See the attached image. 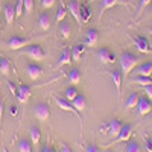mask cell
Wrapping results in <instances>:
<instances>
[{
	"instance_id": "cell-18",
	"label": "cell",
	"mask_w": 152,
	"mask_h": 152,
	"mask_svg": "<svg viewBox=\"0 0 152 152\" xmlns=\"http://www.w3.org/2000/svg\"><path fill=\"white\" fill-rule=\"evenodd\" d=\"M151 73H152V62L151 61L137 66V70H135L137 76H151Z\"/></svg>"
},
{
	"instance_id": "cell-47",
	"label": "cell",
	"mask_w": 152,
	"mask_h": 152,
	"mask_svg": "<svg viewBox=\"0 0 152 152\" xmlns=\"http://www.w3.org/2000/svg\"><path fill=\"white\" fill-rule=\"evenodd\" d=\"M38 2H40V0H38Z\"/></svg>"
},
{
	"instance_id": "cell-8",
	"label": "cell",
	"mask_w": 152,
	"mask_h": 152,
	"mask_svg": "<svg viewBox=\"0 0 152 152\" xmlns=\"http://www.w3.org/2000/svg\"><path fill=\"white\" fill-rule=\"evenodd\" d=\"M55 102H56V105H58L59 110L67 111V113H73V114H76V116L79 117V111L76 110V108L72 105V102H69L67 99H64V97H55Z\"/></svg>"
},
{
	"instance_id": "cell-38",
	"label": "cell",
	"mask_w": 152,
	"mask_h": 152,
	"mask_svg": "<svg viewBox=\"0 0 152 152\" xmlns=\"http://www.w3.org/2000/svg\"><path fill=\"white\" fill-rule=\"evenodd\" d=\"M85 152H100V151H99V148L94 143H88L87 148H85Z\"/></svg>"
},
{
	"instance_id": "cell-6",
	"label": "cell",
	"mask_w": 152,
	"mask_h": 152,
	"mask_svg": "<svg viewBox=\"0 0 152 152\" xmlns=\"http://www.w3.org/2000/svg\"><path fill=\"white\" fill-rule=\"evenodd\" d=\"M96 56L100 59V62H104V64H110V62H114V59H116L114 53L111 52L108 47L97 49V50H96Z\"/></svg>"
},
{
	"instance_id": "cell-42",
	"label": "cell",
	"mask_w": 152,
	"mask_h": 152,
	"mask_svg": "<svg viewBox=\"0 0 152 152\" xmlns=\"http://www.w3.org/2000/svg\"><path fill=\"white\" fill-rule=\"evenodd\" d=\"M2 117H3V102L0 99V123H2Z\"/></svg>"
},
{
	"instance_id": "cell-2",
	"label": "cell",
	"mask_w": 152,
	"mask_h": 152,
	"mask_svg": "<svg viewBox=\"0 0 152 152\" xmlns=\"http://www.w3.org/2000/svg\"><path fill=\"white\" fill-rule=\"evenodd\" d=\"M21 55H26L34 61H41L46 58V50L43 49V46L40 43H32L24 49H21Z\"/></svg>"
},
{
	"instance_id": "cell-45",
	"label": "cell",
	"mask_w": 152,
	"mask_h": 152,
	"mask_svg": "<svg viewBox=\"0 0 152 152\" xmlns=\"http://www.w3.org/2000/svg\"><path fill=\"white\" fill-rule=\"evenodd\" d=\"M151 34H152V28H151Z\"/></svg>"
},
{
	"instance_id": "cell-37",
	"label": "cell",
	"mask_w": 152,
	"mask_h": 152,
	"mask_svg": "<svg viewBox=\"0 0 152 152\" xmlns=\"http://www.w3.org/2000/svg\"><path fill=\"white\" fill-rule=\"evenodd\" d=\"M41 2V6L44 8V9H49V8H52V6H55V3H56V0H40Z\"/></svg>"
},
{
	"instance_id": "cell-10",
	"label": "cell",
	"mask_w": 152,
	"mask_h": 152,
	"mask_svg": "<svg viewBox=\"0 0 152 152\" xmlns=\"http://www.w3.org/2000/svg\"><path fill=\"white\" fill-rule=\"evenodd\" d=\"M26 72H28L29 79L31 81H35V79H38L43 75V67L40 64H37V62H31V64L26 66Z\"/></svg>"
},
{
	"instance_id": "cell-35",
	"label": "cell",
	"mask_w": 152,
	"mask_h": 152,
	"mask_svg": "<svg viewBox=\"0 0 152 152\" xmlns=\"http://www.w3.org/2000/svg\"><path fill=\"white\" fill-rule=\"evenodd\" d=\"M24 11V5H23V0H17L15 3V18H18Z\"/></svg>"
},
{
	"instance_id": "cell-20",
	"label": "cell",
	"mask_w": 152,
	"mask_h": 152,
	"mask_svg": "<svg viewBox=\"0 0 152 152\" xmlns=\"http://www.w3.org/2000/svg\"><path fill=\"white\" fill-rule=\"evenodd\" d=\"M67 78H69V82L72 84V85H78L79 82H81V72L78 70V69H72L70 72H69V75H67Z\"/></svg>"
},
{
	"instance_id": "cell-15",
	"label": "cell",
	"mask_w": 152,
	"mask_h": 152,
	"mask_svg": "<svg viewBox=\"0 0 152 152\" xmlns=\"http://www.w3.org/2000/svg\"><path fill=\"white\" fill-rule=\"evenodd\" d=\"M134 44H135V47H137L138 52H142V53H148L149 50H151L149 41H148V38H145V37H137V38H134Z\"/></svg>"
},
{
	"instance_id": "cell-43",
	"label": "cell",
	"mask_w": 152,
	"mask_h": 152,
	"mask_svg": "<svg viewBox=\"0 0 152 152\" xmlns=\"http://www.w3.org/2000/svg\"><path fill=\"white\" fill-rule=\"evenodd\" d=\"M41 152H55V151H53L52 148H50L49 145H46V146L43 148V151H41Z\"/></svg>"
},
{
	"instance_id": "cell-39",
	"label": "cell",
	"mask_w": 152,
	"mask_h": 152,
	"mask_svg": "<svg viewBox=\"0 0 152 152\" xmlns=\"http://www.w3.org/2000/svg\"><path fill=\"white\" fill-rule=\"evenodd\" d=\"M143 90H145V93H146V97H149V99L152 100V84H151V85H145Z\"/></svg>"
},
{
	"instance_id": "cell-46",
	"label": "cell",
	"mask_w": 152,
	"mask_h": 152,
	"mask_svg": "<svg viewBox=\"0 0 152 152\" xmlns=\"http://www.w3.org/2000/svg\"><path fill=\"white\" fill-rule=\"evenodd\" d=\"M151 78H152V73H151Z\"/></svg>"
},
{
	"instance_id": "cell-9",
	"label": "cell",
	"mask_w": 152,
	"mask_h": 152,
	"mask_svg": "<svg viewBox=\"0 0 152 152\" xmlns=\"http://www.w3.org/2000/svg\"><path fill=\"white\" fill-rule=\"evenodd\" d=\"M97 41H99V31L96 28H90L85 32V43L84 44L87 47H93L97 44Z\"/></svg>"
},
{
	"instance_id": "cell-19",
	"label": "cell",
	"mask_w": 152,
	"mask_h": 152,
	"mask_svg": "<svg viewBox=\"0 0 152 152\" xmlns=\"http://www.w3.org/2000/svg\"><path fill=\"white\" fill-rule=\"evenodd\" d=\"M58 31H59L61 37L64 38V40H67V38L70 37V34H72V26H70V23L66 21V20H62V21L59 23V26H58Z\"/></svg>"
},
{
	"instance_id": "cell-16",
	"label": "cell",
	"mask_w": 152,
	"mask_h": 152,
	"mask_svg": "<svg viewBox=\"0 0 152 152\" xmlns=\"http://www.w3.org/2000/svg\"><path fill=\"white\" fill-rule=\"evenodd\" d=\"M31 91H32V88H31L29 85H20L18 90H17L15 97L20 100L21 104H24V102H28V99H29V96H31Z\"/></svg>"
},
{
	"instance_id": "cell-29",
	"label": "cell",
	"mask_w": 152,
	"mask_h": 152,
	"mask_svg": "<svg viewBox=\"0 0 152 152\" xmlns=\"http://www.w3.org/2000/svg\"><path fill=\"white\" fill-rule=\"evenodd\" d=\"M18 152H32V142L28 138H21L18 142Z\"/></svg>"
},
{
	"instance_id": "cell-22",
	"label": "cell",
	"mask_w": 152,
	"mask_h": 152,
	"mask_svg": "<svg viewBox=\"0 0 152 152\" xmlns=\"http://www.w3.org/2000/svg\"><path fill=\"white\" fill-rule=\"evenodd\" d=\"M72 105H73L76 110H78L79 113H81V111H84V110H85V107H87V104H85V97H84L82 94H78V96H76V97L72 100Z\"/></svg>"
},
{
	"instance_id": "cell-40",
	"label": "cell",
	"mask_w": 152,
	"mask_h": 152,
	"mask_svg": "<svg viewBox=\"0 0 152 152\" xmlns=\"http://www.w3.org/2000/svg\"><path fill=\"white\" fill-rule=\"evenodd\" d=\"M61 152H72V149H70V146H69L67 143H62V146H61Z\"/></svg>"
},
{
	"instance_id": "cell-7",
	"label": "cell",
	"mask_w": 152,
	"mask_h": 152,
	"mask_svg": "<svg viewBox=\"0 0 152 152\" xmlns=\"http://www.w3.org/2000/svg\"><path fill=\"white\" fill-rule=\"evenodd\" d=\"M137 111L140 116H146L152 111V100L149 97H140L138 99V104H137Z\"/></svg>"
},
{
	"instance_id": "cell-28",
	"label": "cell",
	"mask_w": 152,
	"mask_h": 152,
	"mask_svg": "<svg viewBox=\"0 0 152 152\" xmlns=\"http://www.w3.org/2000/svg\"><path fill=\"white\" fill-rule=\"evenodd\" d=\"M78 94H79V93H78V88H76V85H72V87H69L67 90L64 91V96H62V97L67 99L69 102H72V100L78 96Z\"/></svg>"
},
{
	"instance_id": "cell-32",
	"label": "cell",
	"mask_w": 152,
	"mask_h": 152,
	"mask_svg": "<svg viewBox=\"0 0 152 152\" xmlns=\"http://www.w3.org/2000/svg\"><path fill=\"white\" fill-rule=\"evenodd\" d=\"M0 73L5 76L9 73V61L3 56H0Z\"/></svg>"
},
{
	"instance_id": "cell-30",
	"label": "cell",
	"mask_w": 152,
	"mask_h": 152,
	"mask_svg": "<svg viewBox=\"0 0 152 152\" xmlns=\"http://www.w3.org/2000/svg\"><path fill=\"white\" fill-rule=\"evenodd\" d=\"M66 15H67V8L64 6V3H61L58 8V12H56V21L61 23L62 20H66Z\"/></svg>"
},
{
	"instance_id": "cell-31",
	"label": "cell",
	"mask_w": 152,
	"mask_h": 152,
	"mask_svg": "<svg viewBox=\"0 0 152 152\" xmlns=\"http://www.w3.org/2000/svg\"><path fill=\"white\" fill-rule=\"evenodd\" d=\"M125 152H142V148L135 140H129L126 145V151Z\"/></svg>"
},
{
	"instance_id": "cell-34",
	"label": "cell",
	"mask_w": 152,
	"mask_h": 152,
	"mask_svg": "<svg viewBox=\"0 0 152 152\" xmlns=\"http://www.w3.org/2000/svg\"><path fill=\"white\" fill-rule=\"evenodd\" d=\"M152 3V0H140V5H138V11H137V18L142 15V12Z\"/></svg>"
},
{
	"instance_id": "cell-5",
	"label": "cell",
	"mask_w": 152,
	"mask_h": 152,
	"mask_svg": "<svg viewBox=\"0 0 152 152\" xmlns=\"http://www.w3.org/2000/svg\"><path fill=\"white\" fill-rule=\"evenodd\" d=\"M122 126H123V123H122L119 119H114V117H113V119L107 123V132H108V135L113 137V138H116V137L119 135L120 129H122Z\"/></svg>"
},
{
	"instance_id": "cell-33",
	"label": "cell",
	"mask_w": 152,
	"mask_h": 152,
	"mask_svg": "<svg viewBox=\"0 0 152 152\" xmlns=\"http://www.w3.org/2000/svg\"><path fill=\"white\" fill-rule=\"evenodd\" d=\"M91 17V8L90 6H81V23L82 21H88V18Z\"/></svg>"
},
{
	"instance_id": "cell-4",
	"label": "cell",
	"mask_w": 152,
	"mask_h": 152,
	"mask_svg": "<svg viewBox=\"0 0 152 152\" xmlns=\"http://www.w3.org/2000/svg\"><path fill=\"white\" fill-rule=\"evenodd\" d=\"M34 114H35V117L37 119H40V120H46L49 119L50 116V108L46 102H40V104H37L35 108H34Z\"/></svg>"
},
{
	"instance_id": "cell-1",
	"label": "cell",
	"mask_w": 152,
	"mask_h": 152,
	"mask_svg": "<svg viewBox=\"0 0 152 152\" xmlns=\"http://www.w3.org/2000/svg\"><path fill=\"white\" fill-rule=\"evenodd\" d=\"M138 64V58L132 52H123L120 55V67H122V76H128Z\"/></svg>"
},
{
	"instance_id": "cell-11",
	"label": "cell",
	"mask_w": 152,
	"mask_h": 152,
	"mask_svg": "<svg viewBox=\"0 0 152 152\" xmlns=\"http://www.w3.org/2000/svg\"><path fill=\"white\" fill-rule=\"evenodd\" d=\"M132 129H134L132 125H129V123L123 125L122 129H120V132H119V135L116 137V142H128L129 137L132 135Z\"/></svg>"
},
{
	"instance_id": "cell-13",
	"label": "cell",
	"mask_w": 152,
	"mask_h": 152,
	"mask_svg": "<svg viewBox=\"0 0 152 152\" xmlns=\"http://www.w3.org/2000/svg\"><path fill=\"white\" fill-rule=\"evenodd\" d=\"M3 15H5V20L8 24H11L12 21H14L15 18V5H12V3H5L3 5Z\"/></svg>"
},
{
	"instance_id": "cell-25",
	"label": "cell",
	"mask_w": 152,
	"mask_h": 152,
	"mask_svg": "<svg viewBox=\"0 0 152 152\" xmlns=\"http://www.w3.org/2000/svg\"><path fill=\"white\" fill-rule=\"evenodd\" d=\"M29 134H31V142H32V145H38V143H40V140H41V131H40V128H38V126H32L31 131H29Z\"/></svg>"
},
{
	"instance_id": "cell-3",
	"label": "cell",
	"mask_w": 152,
	"mask_h": 152,
	"mask_svg": "<svg viewBox=\"0 0 152 152\" xmlns=\"http://www.w3.org/2000/svg\"><path fill=\"white\" fill-rule=\"evenodd\" d=\"M29 44H32V40L31 38H23V37H12L6 41V46L11 50H21Z\"/></svg>"
},
{
	"instance_id": "cell-21",
	"label": "cell",
	"mask_w": 152,
	"mask_h": 152,
	"mask_svg": "<svg viewBox=\"0 0 152 152\" xmlns=\"http://www.w3.org/2000/svg\"><path fill=\"white\" fill-rule=\"evenodd\" d=\"M70 62H72V53H70L69 49H64L62 53H61V56H59V59H58V66L62 67V66L70 64Z\"/></svg>"
},
{
	"instance_id": "cell-17",
	"label": "cell",
	"mask_w": 152,
	"mask_h": 152,
	"mask_svg": "<svg viewBox=\"0 0 152 152\" xmlns=\"http://www.w3.org/2000/svg\"><path fill=\"white\" fill-rule=\"evenodd\" d=\"M50 23H52V18H50V15L47 14V12H41L40 17H38V29L43 31V32L49 31Z\"/></svg>"
},
{
	"instance_id": "cell-44",
	"label": "cell",
	"mask_w": 152,
	"mask_h": 152,
	"mask_svg": "<svg viewBox=\"0 0 152 152\" xmlns=\"http://www.w3.org/2000/svg\"><path fill=\"white\" fill-rule=\"evenodd\" d=\"M105 152H114V151H111V149H107V151H105Z\"/></svg>"
},
{
	"instance_id": "cell-24",
	"label": "cell",
	"mask_w": 152,
	"mask_h": 152,
	"mask_svg": "<svg viewBox=\"0 0 152 152\" xmlns=\"http://www.w3.org/2000/svg\"><path fill=\"white\" fill-rule=\"evenodd\" d=\"M138 99H140L138 93H131V94H129V97L126 99V102H125L126 110H132L134 107H137V104H138Z\"/></svg>"
},
{
	"instance_id": "cell-14",
	"label": "cell",
	"mask_w": 152,
	"mask_h": 152,
	"mask_svg": "<svg viewBox=\"0 0 152 152\" xmlns=\"http://www.w3.org/2000/svg\"><path fill=\"white\" fill-rule=\"evenodd\" d=\"M67 9L76 18V21H81V3H79V0H70L69 5H67Z\"/></svg>"
},
{
	"instance_id": "cell-26",
	"label": "cell",
	"mask_w": 152,
	"mask_h": 152,
	"mask_svg": "<svg viewBox=\"0 0 152 152\" xmlns=\"http://www.w3.org/2000/svg\"><path fill=\"white\" fill-rule=\"evenodd\" d=\"M111 76H113V82H114V87H116V90H117V93L120 94V87H122V72H119V70H114L113 73H111Z\"/></svg>"
},
{
	"instance_id": "cell-36",
	"label": "cell",
	"mask_w": 152,
	"mask_h": 152,
	"mask_svg": "<svg viewBox=\"0 0 152 152\" xmlns=\"http://www.w3.org/2000/svg\"><path fill=\"white\" fill-rule=\"evenodd\" d=\"M23 5H24V12L31 14L34 9V0H23Z\"/></svg>"
},
{
	"instance_id": "cell-27",
	"label": "cell",
	"mask_w": 152,
	"mask_h": 152,
	"mask_svg": "<svg viewBox=\"0 0 152 152\" xmlns=\"http://www.w3.org/2000/svg\"><path fill=\"white\" fill-rule=\"evenodd\" d=\"M132 84H138V85H151L152 84V78L151 76H135V78L131 79Z\"/></svg>"
},
{
	"instance_id": "cell-12",
	"label": "cell",
	"mask_w": 152,
	"mask_h": 152,
	"mask_svg": "<svg viewBox=\"0 0 152 152\" xmlns=\"http://www.w3.org/2000/svg\"><path fill=\"white\" fill-rule=\"evenodd\" d=\"M119 3H122V5H128L126 2H123V0H100V12H99V20L102 18L104 12H105L107 9L114 8V6L119 5Z\"/></svg>"
},
{
	"instance_id": "cell-23",
	"label": "cell",
	"mask_w": 152,
	"mask_h": 152,
	"mask_svg": "<svg viewBox=\"0 0 152 152\" xmlns=\"http://www.w3.org/2000/svg\"><path fill=\"white\" fill-rule=\"evenodd\" d=\"M84 49H85V44H76V46H73V49L70 50V53H72V61H78L79 58H81V55H82V52H84Z\"/></svg>"
},
{
	"instance_id": "cell-41",
	"label": "cell",
	"mask_w": 152,
	"mask_h": 152,
	"mask_svg": "<svg viewBox=\"0 0 152 152\" xmlns=\"http://www.w3.org/2000/svg\"><path fill=\"white\" fill-rule=\"evenodd\" d=\"M146 149L152 152V138H146Z\"/></svg>"
}]
</instances>
